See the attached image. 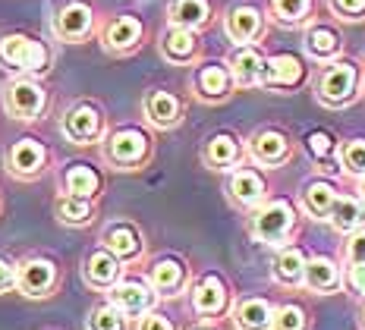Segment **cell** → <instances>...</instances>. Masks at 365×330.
<instances>
[{
  "mask_svg": "<svg viewBox=\"0 0 365 330\" xmlns=\"http://www.w3.org/2000/svg\"><path fill=\"white\" fill-rule=\"evenodd\" d=\"M296 211L290 202H268L262 205L252 220H249V230H252V236L258 242H268V245H287L290 242V236L296 233Z\"/></svg>",
  "mask_w": 365,
  "mask_h": 330,
  "instance_id": "1",
  "label": "cell"
},
{
  "mask_svg": "<svg viewBox=\"0 0 365 330\" xmlns=\"http://www.w3.org/2000/svg\"><path fill=\"white\" fill-rule=\"evenodd\" d=\"M0 63L22 76H41L48 70V48L32 35L0 38Z\"/></svg>",
  "mask_w": 365,
  "mask_h": 330,
  "instance_id": "2",
  "label": "cell"
},
{
  "mask_svg": "<svg viewBox=\"0 0 365 330\" xmlns=\"http://www.w3.org/2000/svg\"><path fill=\"white\" fill-rule=\"evenodd\" d=\"M148 151H151L148 135L133 126L117 129L113 135H108V145H104V155H108V160L113 167H120V170H135L139 164H145Z\"/></svg>",
  "mask_w": 365,
  "mask_h": 330,
  "instance_id": "3",
  "label": "cell"
},
{
  "mask_svg": "<svg viewBox=\"0 0 365 330\" xmlns=\"http://www.w3.org/2000/svg\"><path fill=\"white\" fill-rule=\"evenodd\" d=\"M356 86H359V70L353 63H346V60H337L318 79V98L331 107H340V104L353 101Z\"/></svg>",
  "mask_w": 365,
  "mask_h": 330,
  "instance_id": "4",
  "label": "cell"
},
{
  "mask_svg": "<svg viewBox=\"0 0 365 330\" xmlns=\"http://www.w3.org/2000/svg\"><path fill=\"white\" fill-rule=\"evenodd\" d=\"M44 88L38 86V82L32 79V76H22V79L10 82L6 86V95H4V107L10 117L16 120H35L38 113L44 110Z\"/></svg>",
  "mask_w": 365,
  "mask_h": 330,
  "instance_id": "5",
  "label": "cell"
},
{
  "mask_svg": "<svg viewBox=\"0 0 365 330\" xmlns=\"http://www.w3.org/2000/svg\"><path fill=\"white\" fill-rule=\"evenodd\" d=\"M63 135L73 145H91L104 135V113L95 104H76L63 113Z\"/></svg>",
  "mask_w": 365,
  "mask_h": 330,
  "instance_id": "6",
  "label": "cell"
},
{
  "mask_svg": "<svg viewBox=\"0 0 365 330\" xmlns=\"http://www.w3.org/2000/svg\"><path fill=\"white\" fill-rule=\"evenodd\" d=\"M57 287V264L48 258H29L16 267V289L29 299H44Z\"/></svg>",
  "mask_w": 365,
  "mask_h": 330,
  "instance_id": "7",
  "label": "cell"
},
{
  "mask_svg": "<svg viewBox=\"0 0 365 330\" xmlns=\"http://www.w3.org/2000/svg\"><path fill=\"white\" fill-rule=\"evenodd\" d=\"M44 164H48V151L35 139H19L6 151V170L16 176V180H35V176H41Z\"/></svg>",
  "mask_w": 365,
  "mask_h": 330,
  "instance_id": "8",
  "label": "cell"
},
{
  "mask_svg": "<svg viewBox=\"0 0 365 330\" xmlns=\"http://www.w3.org/2000/svg\"><path fill=\"white\" fill-rule=\"evenodd\" d=\"M155 299L158 296L151 293V287L142 280H117L110 287V302L117 305L126 318H142L145 311H151Z\"/></svg>",
  "mask_w": 365,
  "mask_h": 330,
  "instance_id": "9",
  "label": "cell"
},
{
  "mask_svg": "<svg viewBox=\"0 0 365 330\" xmlns=\"http://www.w3.org/2000/svg\"><path fill=\"white\" fill-rule=\"evenodd\" d=\"M230 305V289L217 274H205V277L192 287V309L202 318H217Z\"/></svg>",
  "mask_w": 365,
  "mask_h": 330,
  "instance_id": "10",
  "label": "cell"
},
{
  "mask_svg": "<svg viewBox=\"0 0 365 330\" xmlns=\"http://www.w3.org/2000/svg\"><path fill=\"white\" fill-rule=\"evenodd\" d=\"M227 192H230V198L237 205H242V208H258V205L268 198V182H264V176L252 170V167H237V170L230 173Z\"/></svg>",
  "mask_w": 365,
  "mask_h": 330,
  "instance_id": "11",
  "label": "cell"
},
{
  "mask_svg": "<svg viewBox=\"0 0 365 330\" xmlns=\"http://www.w3.org/2000/svg\"><path fill=\"white\" fill-rule=\"evenodd\" d=\"M101 242L117 261H135L142 255V233L129 224V220H113V224H108L101 233Z\"/></svg>",
  "mask_w": 365,
  "mask_h": 330,
  "instance_id": "12",
  "label": "cell"
},
{
  "mask_svg": "<svg viewBox=\"0 0 365 330\" xmlns=\"http://www.w3.org/2000/svg\"><path fill=\"white\" fill-rule=\"evenodd\" d=\"M306 79V66L299 63V57L293 53H277V57L264 60V70H262V82L258 86L264 88H296L299 82Z\"/></svg>",
  "mask_w": 365,
  "mask_h": 330,
  "instance_id": "13",
  "label": "cell"
},
{
  "mask_svg": "<svg viewBox=\"0 0 365 330\" xmlns=\"http://www.w3.org/2000/svg\"><path fill=\"white\" fill-rule=\"evenodd\" d=\"M249 155H252L255 164L264 167H280L287 158H290V142H287L284 133L277 129H262L249 139Z\"/></svg>",
  "mask_w": 365,
  "mask_h": 330,
  "instance_id": "14",
  "label": "cell"
},
{
  "mask_svg": "<svg viewBox=\"0 0 365 330\" xmlns=\"http://www.w3.org/2000/svg\"><path fill=\"white\" fill-rule=\"evenodd\" d=\"M91 26H95V16H91V6L88 4H66L63 10L57 13V19H54V32L63 38V41H82V38H88L91 32Z\"/></svg>",
  "mask_w": 365,
  "mask_h": 330,
  "instance_id": "15",
  "label": "cell"
},
{
  "mask_svg": "<svg viewBox=\"0 0 365 330\" xmlns=\"http://www.w3.org/2000/svg\"><path fill=\"white\" fill-rule=\"evenodd\" d=\"M142 110H145V120L158 129H173L182 120V104L170 91H148Z\"/></svg>",
  "mask_w": 365,
  "mask_h": 330,
  "instance_id": "16",
  "label": "cell"
},
{
  "mask_svg": "<svg viewBox=\"0 0 365 330\" xmlns=\"http://www.w3.org/2000/svg\"><path fill=\"white\" fill-rule=\"evenodd\" d=\"M186 264L177 258H161L151 264L148 271V287L155 296H177L186 287Z\"/></svg>",
  "mask_w": 365,
  "mask_h": 330,
  "instance_id": "17",
  "label": "cell"
},
{
  "mask_svg": "<svg viewBox=\"0 0 365 330\" xmlns=\"http://www.w3.org/2000/svg\"><path fill=\"white\" fill-rule=\"evenodd\" d=\"M262 70H264V57L258 53L252 44H240L230 57V79L240 88H252L262 82Z\"/></svg>",
  "mask_w": 365,
  "mask_h": 330,
  "instance_id": "18",
  "label": "cell"
},
{
  "mask_svg": "<svg viewBox=\"0 0 365 330\" xmlns=\"http://www.w3.org/2000/svg\"><path fill=\"white\" fill-rule=\"evenodd\" d=\"M192 86H195V95H199L202 101H224V98L230 95L233 79H230V70H227L224 63H208L195 73Z\"/></svg>",
  "mask_w": 365,
  "mask_h": 330,
  "instance_id": "19",
  "label": "cell"
},
{
  "mask_svg": "<svg viewBox=\"0 0 365 330\" xmlns=\"http://www.w3.org/2000/svg\"><path fill=\"white\" fill-rule=\"evenodd\" d=\"M104 48L110 53H126L133 48H139L142 41V22L135 16H117L108 22V29H104Z\"/></svg>",
  "mask_w": 365,
  "mask_h": 330,
  "instance_id": "20",
  "label": "cell"
},
{
  "mask_svg": "<svg viewBox=\"0 0 365 330\" xmlns=\"http://www.w3.org/2000/svg\"><path fill=\"white\" fill-rule=\"evenodd\" d=\"M82 274H86V283L91 289H110L113 283L120 280V261L113 258L108 249H98L88 255Z\"/></svg>",
  "mask_w": 365,
  "mask_h": 330,
  "instance_id": "21",
  "label": "cell"
},
{
  "mask_svg": "<svg viewBox=\"0 0 365 330\" xmlns=\"http://www.w3.org/2000/svg\"><path fill=\"white\" fill-rule=\"evenodd\" d=\"M202 158H205V164H208L211 170H230V167L240 164L242 145H240L237 135L220 133V135H215V139H208V145H205V151H202Z\"/></svg>",
  "mask_w": 365,
  "mask_h": 330,
  "instance_id": "22",
  "label": "cell"
},
{
  "mask_svg": "<svg viewBox=\"0 0 365 330\" xmlns=\"http://www.w3.org/2000/svg\"><path fill=\"white\" fill-rule=\"evenodd\" d=\"M302 287L312 289V293H334V289H340L337 261H331V258H306Z\"/></svg>",
  "mask_w": 365,
  "mask_h": 330,
  "instance_id": "23",
  "label": "cell"
},
{
  "mask_svg": "<svg viewBox=\"0 0 365 330\" xmlns=\"http://www.w3.org/2000/svg\"><path fill=\"white\" fill-rule=\"evenodd\" d=\"M328 220L337 233H356V230L365 227V205L356 195H337L331 202Z\"/></svg>",
  "mask_w": 365,
  "mask_h": 330,
  "instance_id": "24",
  "label": "cell"
},
{
  "mask_svg": "<svg viewBox=\"0 0 365 330\" xmlns=\"http://www.w3.org/2000/svg\"><path fill=\"white\" fill-rule=\"evenodd\" d=\"M161 51L170 63H192V60L199 57V38L189 32V29L170 26L167 35L161 38Z\"/></svg>",
  "mask_w": 365,
  "mask_h": 330,
  "instance_id": "25",
  "label": "cell"
},
{
  "mask_svg": "<svg viewBox=\"0 0 365 330\" xmlns=\"http://www.w3.org/2000/svg\"><path fill=\"white\" fill-rule=\"evenodd\" d=\"M262 29H264V22L255 6H237V10H230V16H227V35L237 44H252L255 38L262 35Z\"/></svg>",
  "mask_w": 365,
  "mask_h": 330,
  "instance_id": "26",
  "label": "cell"
},
{
  "mask_svg": "<svg viewBox=\"0 0 365 330\" xmlns=\"http://www.w3.org/2000/svg\"><path fill=\"white\" fill-rule=\"evenodd\" d=\"M63 192L76 198H95L101 192V176L91 164H70L63 173Z\"/></svg>",
  "mask_w": 365,
  "mask_h": 330,
  "instance_id": "27",
  "label": "cell"
},
{
  "mask_svg": "<svg viewBox=\"0 0 365 330\" xmlns=\"http://www.w3.org/2000/svg\"><path fill=\"white\" fill-rule=\"evenodd\" d=\"M233 321H237L240 330H271L274 305L268 299H242L233 309Z\"/></svg>",
  "mask_w": 365,
  "mask_h": 330,
  "instance_id": "28",
  "label": "cell"
},
{
  "mask_svg": "<svg viewBox=\"0 0 365 330\" xmlns=\"http://www.w3.org/2000/svg\"><path fill=\"white\" fill-rule=\"evenodd\" d=\"M302 271H306V255L296 245H280L274 258V277L284 287H302Z\"/></svg>",
  "mask_w": 365,
  "mask_h": 330,
  "instance_id": "29",
  "label": "cell"
},
{
  "mask_svg": "<svg viewBox=\"0 0 365 330\" xmlns=\"http://www.w3.org/2000/svg\"><path fill=\"white\" fill-rule=\"evenodd\" d=\"M167 16H170V26L192 32V29H202L208 22L211 6H208V0H173Z\"/></svg>",
  "mask_w": 365,
  "mask_h": 330,
  "instance_id": "30",
  "label": "cell"
},
{
  "mask_svg": "<svg viewBox=\"0 0 365 330\" xmlns=\"http://www.w3.org/2000/svg\"><path fill=\"white\" fill-rule=\"evenodd\" d=\"M334 198H337V189H334V182H328V180H309L306 186H302V208L318 220L328 217Z\"/></svg>",
  "mask_w": 365,
  "mask_h": 330,
  "instance_id": "31",
  "label": "cell"
},
{
  "mask_svg": "<svg viewBox=\"0 0 365 330\" xmlns=\"http://www.w3.org/2000/svg\"><path fill=\"white\" fill-rule=\"evenodd\" d=\"M54 211H57V220L66 227H86L91 224V214H95L88 198H76V195H66V192L57 198Z\"/></svg>",
  "mask_w": 365,
  "mask_h": 330,
  "instance_id": "32",
  "label": "cell"
},
{
  "mask_svg": "<svg viewBox=\"0 0 365 330\" xmlns=\"http://www.w3.org/2000/svg\"><path fill=\"white\" fill-rule=\"evenodd\" d=\"M306 48L315 60H331L340 51V35L331 26H312L306 35Z\"/></svg>",
  "mask_w": 365,
  "mask_h": 330,
  "instance_id": "33",
  "label": "cell"
},
{
  "mask_svg": "<svg viewBox=\"0 0 365 330\" xmlns=\"http://www.w3.org/2000/svg\"><path fill=\"white\" fill-rule=\"evenodd\" d=\"M271 330H312V321L299 302H284L274 309Z\"/></svg>",
  "mask_w": 365,
  "mask_h": 330,
  "instance_id": "34",
  "label": "cell"
},
{
  "mask_svg": "<svg viewBox=\"0 0 365 330\" xmlns=\"http://www.w3.org/2000/svg\"><path fill=\"white\" fill-rule=\"evenodd\" d=\"M88 330H129V318L113 302H104L88 314Z\"/></svg>",
  "mask_w": 365,
  "mask_h": 330,
  "instance_id": "35",
  "label": "cell"
},
{
  "mask_svg": "<svg viewBox=\"0 0 365 330\" xmlns=\"http://www.w3.org/2000/svg\"><path fill=\"white\" fill-rule=\"evenodd\" d=\"M306 145H309L312 158H315V160H322V164H324V170H328V173L337 170V164H334V160H331V155H334V151H337V142L331 139V133H324V129H315V133H309Z\"/></svg>",
  "mask_w": 365,
  "mask_h": 330,
  "instance_id": "36",
  "label": "cell"
},
{
  "mask_svg": "<svg viewBox=\"0 0 365 330\" xmlns=\"http://www.w3.org/2000/svg\"><path fill=\"white\" fill-rule=\"evenodd\" d=\"M340 164H344L346 173L353 176H365V139H349L340 145Z\"/></svg>",
  "mask_w": 365,
  "mask_h": 330,
  "instance_id": "37",
  "label": "cell"
},
{
  "mask_svg": "<svg viewBox=\"0 0 365 330\" xmlns=\"http://www.w3.org/2000/svg\"><path fill=\"white\" fill-rule=\"evenodd\" d=\"M271 10L284 26H296L309 16L312 0H271Z\"/></svg>",
  "mask_w": 365,
  "mask_h": 330,
  "instance_id": "38",
  "label": "cell"
},
{
  "mask_svg": "<svg viewBox=\"0 0 365 330\" xmlns=\"http://www.w3.org/2000/svg\"><path fill=\"white\" fill-rule=\"evenodd\" d=\"M340 283H346V289L353 296L365 299V261H346V271L340 274Z\"/></svg>",
  "mask_w": 365,
  "mask_h": 330,
  "instance_id": "39",
  "label": "cell"
},
{
  "mask_svg": "<svg viewBox=\"0 0 365 330\" xmlns=\"http://www.w3.org/2000/svg\"><path fill=\"white\" fill-rule=\"evenodd\" d=\"M139 330H177V327H173V321L167 318V314L145 311V314H142V321H139Z\"/></svg>",
  "mask_w": 365,
  "mask_h": 330,
  "instance_id": "40",
  "label": "cell"
},
{
  "mask_svg": "<svg viewBox=\"0 0 365 330\" xmlns=\"http://www.w3.org/2000/svg\"><path fill=\"white\" fill-rule=\"evenodd\" d=\"M331 6L346 19H359L365 16V0H331Z\"/></svg>",
  "mask_w": 365,
  "mask_h": 330,
  "instance_id": "41",
  "label": "cell"
},
{
  "mask_svg": "<svg viewBox=\"0 0 365 330\" xmlns=\"http://www.w3.org/2000/svg\"><path fill=\"white\" fill-rule=\"evenodd\" d=\"M346 261H365V227L349 233L346 242Z\"/></svg>",
  "mask_w": 365,
  "mask_h": 330,
  "instance_id": "42",
  "label": "cell"
},
{
  "mask_svg": "<svg viewBox=\"0 0 365 330\" xmlns=\"http://www.w3.org/2000/svg\"><path fill=\"white\" fill-rule=\"evenodd\" d=\"M13 287H16V264L0 255V293H6V289H13Z\"/></svg>",
  "mask_w": 365,
  "mask_h": 330,
  "instance_id": "43",
  "label": "cell"
},
{
  "mask_svg": "<svg viewBox=\"0 0 365 330\" xmlns=\"http://www.w3.org/2000/svg\"><path fill=\"white\" fill-rule=\"evenodd\" d=\"M359 202L365 205V176H362V186H359Z\"/></svg>",
  "mask_w": 365,
  "mask_h": 330,
  "instance_id": "44",
  "label": "cell"
},
{
  "mask_svg": "<svg viewBox=\"0 0 365 330\" xmlns=\"http://www.w3.org/2000/svg\"><path fill=\"white\" fill-rule=\"evenodd\" d=\"M192 330H215V327H192Z\"/></svg>",
  "mask_w": 365,
  "mask_h": 330,
  "instance_id": "45",
  "label": "cell"
},
{
  "mask_svg": "<svg viewBox=\"0 0 365 330\" xmlns=\"http://www.w3.org/2000/svg\"><path fill=\"white\" fill-rule=\"evenodd\" d=\"M362 327H365V309H362Z\"/></svg>",
  "mask_w": 365,
  "mask_h": 330,
  "instance_id": "46",
  "label": "cell"
}]
</instances>
